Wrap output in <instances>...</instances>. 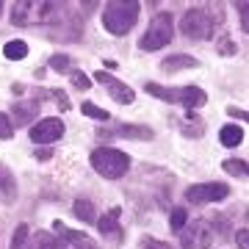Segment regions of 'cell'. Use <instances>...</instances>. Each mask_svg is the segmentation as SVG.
I'll list each match as a JSON object with an SVG mask.
<instances>
[{
	"mask_svg": "<svg viewBox=\"0 0 249 249\" xmlns=\"http://www.w3.org/2000/svg\"><path fill=\"white\" fill-rule=\"evenodd\" d=\"M61 14V3H45V0H19L11 6V22L14 25H36V22H55Z\"/></svg>",
	"mask_w": 249,
	"mask_h": 249,
	"instance_id": "cell-1",
	"label": "cell"
},
{
	"mask_svg": "<svg viewBox=\"0 0 249 249\" xmlns=\"http://www.w3.org/2000/svg\"><path fill=\"white\" fill-rule=\"evenodd\" d=\"M139 11H142V6L136 0H111L103 9V25H106L108 34L122 36L136 25Z\"/></svg>",
	"mask_w": 249,
	"mask_h": 249,
	"instance_id": "cell-2",
	"label": "cell"
},
{
	"mask_svg": "<svg viewBox=\"0 0 249 249\" xmlns=\"http://www.w3.org/2000/svg\"><path fill=\"white\" fill-rule=\"evenodd\" d=\"M89 160H91V166H94V172H100L108 180L122 178L124 172H127V166H130L127 152L116 150V147H97V150L91 152Z\"/></svg>",
	"mask_w": 249,
	"mask_h": 249,
	"instance_id": "cell-3",
	"label": "cell"
},
{
	"mask_svg": "<svg viewBox=\"0 0 249 249\" xmlns=\"http://www.w3.org/2000/svg\"><path fill=\"white\" fill-rule=\"evenodd\" d=\"M144 89H147V94H152V97L166 100V103H180V106H186V108H199V106H205V100H208L205 91L196 89V86L166 89V86H160V83H147Z\"/></svg>",
	"mask_w": 249,
	"mask_h": 249,
	"instance_id": "cell-4",
	"label": "cell"
},
{
	"mask_svg": "<svg viewBox=\"0 0 249 249\" xmlns=\"http://www.w3.org/2000/svg\"><path fill=\"white\" fill-rule=\"evenodd\" d=\"M172 36H175V22H172V14L166 11H160L155 17L150 19V28L144 31L142 36V50H160V47H166L172 42Z\"/></svg>",
	"mask_w": 249,
	"mask_h": 249,
	"instance_id": "cell-5",
	"label": "cell"
},
{
	"mask_svg": "<svg viewBox=\"0 0 249 249\" xmlns=\"http://www.w3.org/2000/svg\"><path fill=\"white\" fill-rule=\"evenodd\" d=\"M216 22H219V19H216L208 9H188L186 17L180 19V31H183L188 39H211Z\"/></svg>",
	"mask_w": 249,
	"mask_h": 249,
	"instance_id": "cell-6",
	"label": "cell"
},
{
	"mask_svg": "<svg viewBox=\"0 0 249 249\" xmlns=\"http://www.w3.org/2000/svg\"><path fill=\"white\" fill-rule=\"evenodd\" d=\"M183 249H208L211 241H213V227L205 222V219H194V222H186V230H183Z\"/></svg>",
	"mask_w": 249,
	"mask_h": 249,
	"instance_id": "cell-7",
	"label": "cell"
},
{
	"mask_svg": "<svg viewBox=\"0 0 249 249\" xmlns=\"http://www.w3.org/2000/svg\"><path fill=\"white\" fill-rule=\"evenodd\" d=\"M227 196H230V186H224V183H196V186L186 188V199L194 205L222 202Z\"/></svg>",
	"mask_w": 249,
	"mask_h": 249,
	"instance_id": "cell-8",
	"label": "cell"
},
{
	"mask_svg": "<svg viewBox=\"0 0 249 249\" xmlns=\"http://www.w3.org/2000/svg\"><path fill=\"white\" fill-rule=\"evenodd\" d=\"M64 136V122L55 119V116H47V119H39V122L31 127V142L36 144H53Z\"/></svg>",
	"mask_w": 249,
	"mask_h": 249,
	"instance_id": "cell-9",
	"label": "cell"
},
{
	"mask_svg": "<svg viewBox=\"0 0 249 249\" xmlns=\"http://www.w3.org/2000/svg\"><path fill=\"white\" fill-rule=\"evenodd\" d=\"M94 80L106 86V89H108V94H111V97H114L116 103H124V106H127V103H133V97H136V94H133V89H130V86H124L122 80H116L114 75H111V72L100 70L97 75H94Z\"/></svg>",
	"mask_w": 249,
	"mask_h": 249,
	"instance_id": "cell-10",
	"label": "cell"
},
{
	"mask_svg": "<svg viewBox=\"0 0 249 249\" xmlns=\"http://www.w3.org/2000/svg\"><path fill=\"white\" fill-rule=\"evenodd\" d=\"M116 219H119V208H111L106 216H97V227L103 235H111V244H119V238H122V230H119V224H116Z\"/></svg>",
	"mask_w": 249,
	"mask_h": 249,
	"instance_id": "cell-11",
	"label": "cell"
},
{
	"mask_svg": "<svg viewBox=\"0 0 249 249\" xmlns=\"http://www.w3.org/2000/svg\"><path fill=\"white\" fill-rule=\"evenodd\" d=\"M53 230H55V235H58V238H67L75 249H94V247H91V238H89V235H83V232H75V230H67L61 222H55Z\"/></svg>",
	"mask_w": 249,
	"mask_h": 249,
	"instance_id": "cell-12",
	"label": "cell"
},
{
	"mask_svg": "<svg viewBox=\"0 0 249 249\" xmlns=\"http://www.w3.org/2000/svg\"><path fill=\"white\" fill-rule=\"evenodd\" d=\"M28 247H31V249H67V244H64L55 232L39 230L34 235V241H28Z\"/></svg>",
	"mask_w": 249,
	"mask_h": 249,
	"instance_id": "cell-13",
	"label": "cell"
},
{
	"mask_svg": "<svg viewBox=\"0 0 249 249\" xmlns=\"http://www.w3.org/2000/svg\"><path fill=\"white\" fill-rule=\"evenodd\" d=\"M114 136H119V139H136V142H150L152 130L147 124H119V130Z\"/></svg>",
	"mask_w": 249,
	"mask_h": 249,
	"instance_id": "cell-14",
	"label": "cell"
},
{
	"mask_svg": "<svg viewBox=\"0 0 249 249\" xmlns=\"http://www.w3.org/2000/svg\"><path fill=\"white\" fill-rule=\"evenodd\" d=\"M0 196H3V202L11 205L14 202V196H17V183H14V175H11L3 163H0Z\"/></svg>",
	"mask_w": 249,
	"mask_h": 249,
	"instance_id": "cell-15",
	"label": "cell"
},
{
	"mask_svg": "<svg viewBox=\"0 0 249 249\" xmlns=\"http://www.w3.org/2000/svg\"><path fill=\"white\" fill-rule=\"evenodd\" d=\"M194 67H199V61L196 58H191V55H172V58H166V61H160V70L163 72H178V70H194Z\"/></svg>",
	"mask_w": 249,
	"mask_h": 249,
	"instance_id": "cell-16",
	"label": "cell"
},
{
	"mask_svg": "<svg viewBox=\"0 0 249 249\" xmlns=\"http://www.w3.org/2000/svg\"><path fill=\"white\" fill-rule=\"evenodd\" d=\"M219 139H222L224 147H238L244 142V127H238V124H224L222 130H219Z\"/></svg>",
	"mask_w": 249,
	"mask_h": 249,
	"instance_id": "cell-17",
	"label": "cell"
},
{
	"mask_svg": "<svg viewBox=\"0 0 249 249\" xmlns=\"http://www.w3.org/2000/svg\"><path fill=\"white\" fill-rule=\"evenodd\" d=\"M72 211H75V216H78L80 222H86V224L97 222V211H94V205L89 199H78V202L72 205Z\"/></svg>",
	"mask_w": 249,
	"mask_h": 249,
	"instance_id": "cell-18",
	"label": "cell"
},
{
	"mask_svg": "<svg viewBox=\"0 0 249 249\" xmlns=\"http://www.w3.org/2000/svg\"><path fill=\"white\" fill-rule=\"evenodd\" d=\"M36 114H39V106L36 103H17L14 106V119H17V124H28Z\"/></svg>",
	"mask_w": 249,
	"mask_h": 249,
	"instance_id": "cell-19",
	"label": "cell"
},
{
	"mask_svg": "<svg viewBox=\"0 0 249 249\" xmlns=\"http://www.w3.org/2000/svg\"><path fill=\"white\" fill-rule=\"evenodd\" d=\"M3 55H6V58H11V61H19V58H25V55H28V45L22 42V39L6 42V47H3Z\"/></svg>",
	"mask_w": 249,
	"mask_h": 249,
	"instance_id": "cell-20",
	"label": "cell"
},
{
	"mask_svg": "<svg viewBox=\"0 0 249 249\" xmlns=\"http://www.w3.org/2000/svg\"><path fill=\"white\" fill-rule=\"evenodd\" d=\"M50 70L53 72H72V58L64 53H55L53 58H50Z\"/></svg>",
	"mask_w": 249,
	"mask_h": 249,
	"instance_id": "cell-21",
	"label": "cell"
},
{
	"mask_svg": "<svg viewBox=\"0 0 249 249\" xmlns=\"http://www.w3.org/2000/svg\"><path fill=\"white\" fill-rule=\"evenodd\" d=\"M186 222H188V211H186V208H175L172 216H169V227H172V230H183Z\"/></svg>",
	"mask_w": 249,
	"mask_h": 249,
	"instance_id": "cell-22",
	"label": "cell"
},
{
	"mask_svg": "<svg viewBox=\"0 0 249 249\" xmlns=\"http://www.w3.org/2000/svg\"><path fill=\"white\" fill-rule=\"evenodd\" d=\"M11 249H28V227L25 224H19L14 235H11Z\"/></svg>",
	"mask_w": 249,
	"mask_h": 249,
	"instance_id": "cell-23",
	"label": "cell"
},
{
	"mask_svg": "<svg viewBox=\"0 0 249 249\" xmlns=\"http://www.w3.org/2000/svg\"><path fill=\"white\" fill-rule=\"evenodd\" d=\"M222 166H224V172H230V175H235V178H247V163H244V160L230 158V160H224Z\"/></svg>",
	"mask_w": 249,
	"mask_h": 249,
	"instance_id": "cell-24",
	"label": "cell"
},
{
	"mask_svg": "<svg viewBox=\"0 0 249 249\" xmlns=\"http://www.w3.org/2000/svg\"><path fill=\"white\" fill-rule=\"evenodd\" d=\"M70 78H72V86H75V89H80V91L91 89V80H89V75H83L80 70H72V72H70Z\"/></svg>",
	"mask_w": 249,
	"mask_h": 249,
	"instance_id": "cell-25",
	"label": "cell"
},
{
	"mask_svg": "<svg viewBox=\"0 0 249 249\" xmlns=\"http://www.w3.org/2000/svg\"><path fill=\"white\" fill-rule=\"evenodd\" d=\"M80 111H83L86 116H91V119H103V122L108 119V111H103V108H97L94 103H83V106H80Z\"/></svg>",
	"mask_w": 249,
	"mask_h": 249,
	"instance_id": "cell-26",
	"label": "cell"
},
{
	"mask_svg": "<svg viewBox=\"0 0 249 249\" xmlns=\"http://www.w3.org/2000/svg\"><path fill=\"white\" fill-rule=\"evenodd\" d=\"M14 136V122H11V116L0 114V139H11Z\"/></svg>",
	"mask_w": 249,
	"mask_h": 249,
	"instance_id": "cell-27",
	"label": "cell"
},
{
	"mask_svg": "<svg viewBox=\"0 0 249 249\" xmlns=\"http://www.w3.org/2000/svg\"><path fill=\"white\" fill-rule=\"evenodd\" d=\"M219 53H224V55H232V53H235V45H232L230 36H222V39H219Z\"/></svg>",
	"mask_w": 249,
	"mask_h": 249,
	"instance_id": "cell-28",
	"label": "cell"
},
{
	"mask_svg": "<svg viewBox=\"0 0 249 249\" xmlns=\"http://www.w3.org/2000/svg\"><path fill=\"white\" fill-rule=\"evenodd\" d=\"M238 11H241V28L247 34L249 31V3H238Z\"/></svg>",
	"mask_w": 249,
	"mask_h": 249,
	"instance_id": "cell-29",
	"label": "cell"
},
{
	"mask_svg": "<svg viewBox=\"0 0 249 249\" xmlns=\"http://www.w3.org/2000/svg\"><path fill=\"white\" fill-rule=\"evenodd\" d=\"M144 249H172L169 244H163L158 238H144Z\"/></svg>",
	"mask_w": 249,
	"mask_h": 249,
	"instance_id": "cell-30",
	"label": "cell"
},
{
	"mask_svg": "<svg viewBox=\"0 0 249 249\" xmlns=\"http://www.w3.org/2000/svg\"><path fill=\"white\" fill-rule=\"evenodd\" d=\"M249 232H247V227H241V230H238V235H235V244H238V247L241 249H249Z\"/></svg>",
	"mask_w": 249,
	"mask_h": 249,
	"instance_id": "cell-31",
	"label": "cell"
},
{
	"mask_svg": "<svg viewBox=\"0 0 249 249\" xmlns=\"http://www.w3.org/2000/svg\"><path fill=\"white\" fill-rule=\"evenodd\" d=\"M36 158H39V160H50V158H53V150H47V147H45V150H36Z\"/></svg>",
	"mask_w": 249,
	"mask_h": 249,
	"instance_id": "cell-32",
	"label": "cell"
},
{
	"mask_svg": "<svg viewBox=\"0 0 249 249\" xmlns=\"http://www.w3.org/2000/svg\"><path fill=\"white\" fill-rule=\"evenodd\" d=\"M230 111V116H235V119H247V111H238V108H227Z\"/></svg>",
	"mask_w": 249,
	"mask_h": 249,
	"instance_id": "cell-33",
	"label": "cell"
},
{
	"mask_svg": "<svg viewBox=\"0 0 249 249\" xmlns=\"http://www.w3.org/2000/svg\"><path fill=\"white\" fill-rule=\"evenodd\" d=\"M0 11H3V3H0Z\"/></svg>",
	"mask_w": 249,
	"mask_h": 249,
	"instance_id": "cell-34",
	"label": "cell"
}]
</instances>
